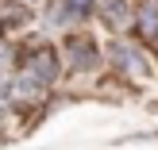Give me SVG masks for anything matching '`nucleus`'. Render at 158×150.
<instances>
[{
    "label": "nucleus",
    "mask_w": 158,
    "mask_h": 150,
    "mask_svg": "<svg viewBox=\"0 0 158 150\" xmlns=\"http://www.w3.org/2000/svg\"><path fill=\"white\" fill-rule=\"evenodd\" d=\"M62 69H69V73H93V69H100V43L93 35H85V31H62Z\"/></svg>",
    "instance_id": "1"
},
{
    "label": "nucleus",
    "mask_w": 158,
    "mask_h": 150,
    "mask_svg": "<svg viewBox=\"0 0 158 150\" xmlns=\"http://www.w3.org/2000/svg\"><path fill=\"white\" fill-rule=\"evenodd\" d=\"M19 73L31 77L35 85H43V89H50L62 77V58H58V50L50 43H35V46H27L19 54Z\"/></svg>",
    "instance_id": "2"
},
{
    "label": "nucleus",
    "mask_w": 158,
    "mask_h": 150,
    "mask_svg": "<svg viewBox=\"0 0 158 150\" xmlns=\"http://www.w3.org/2000/svg\"><path fill=\"white\" fill-rule=\"evenodd\" d=\"M104 54H108V62H112L116 73L131 77V81H143V77H151V62H147V54L139 50L135 43H127V39H112Z\"/></svg>",
    "instance_id": "3"
},
{
    "label": "nucleus",
    "mask_w": 158,
    "mask_h": 150,
    "mask_svg": "<svg viewBox=\"0 0 158 150\" xmlns=\"http://www.w3.org/2000/svg\"><path fill=\"white\" fill-rule=\"evenodd\" d=\"M93 15H97L108 31H127L131 15H135V4H131V0H97Z\"/></svg>",
    "instance_id": "4"
},
{
    "label": "nucleus",
    "mask_w": 158,
    "mask_h": 150,
    "mask_svg": "<svg viewBox=\"0 0 158 150\" xmlns=\"http://www.w3.org/2000/svg\"><path fill=\"white\" fill-rule=\"evenodd\" d=\"M131 27H135V35L143 39L147 46H158V0H143V4H135Z\"/></svg>",
    "instance_id": "5"
},
{
    "label": "nucleus",
    "mask_w": 158,
    "mask_h": 150,
    "mask_svg": "<svg viewBox=\"0 0 158 150\" xmlns=\"http://www.w3.org/2000/svg\"><path fill=\"white\" fill-rule=\"evenodd\" d=\"M62 8H69L73 15H81V19H89L93 15V8H97V0H58Z\"/></svg>",
    "instance_id": "6"
},
{
    "label": "nucleus",
    "mask_w": 158,
    "mask_h": 150,
    "mask_svg": "<svg viewBox=\"0 0 158 150\" xmlns=\"http://www.w3.org/2000/svg\"><path fill=\"white\" fill-rule=\"evenodd\" d=\"M12 104V73L8 69H0V108Z\"/></svg>",
    "instance_id": "7"
},
{
    "label": "nucleus",
    "mask_w": 158,
    "mask_h": 150,
    "mask_svg": "<svg viewBox=\"0 0 158 150\" xmlns=\"http://www.w3.org/2000/svg\"><path fill=\"white\" fill-rule=\"evenodd\" d=\"M4 27H8V23H4V19H0V39H4Z\"/></svg>",
    "instance_id": "8"
},
{
    "label": "nucleus",
    "mask_w": 158,
    "mask_h": 150,
    "mask_svg": "<svg viewBox=\"0 0 158 150\" xmlns=\"http://www.w3.org/2000/svg\"><path fill=\"white\" fill-rule=\"evenodd\" d=\"M23 4H39V0H23Z\"/></svg>",
    "instance_id": "9"
}]
</instances>
